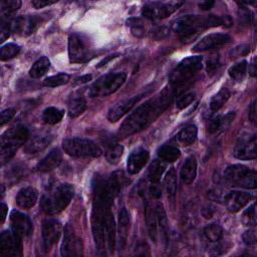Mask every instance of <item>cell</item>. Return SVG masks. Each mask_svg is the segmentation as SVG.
Wrapping results in <instances>:
<instances>
[{"mask_svg":"<svg viewBox=\"0 0 257 257\" xmlns=\"http://www.w3.org/2000/svg\"><path fill=\"white\" fill-rule=\"evenodd\" d=\"M1 11L5 15H10L16 12L21 7V1L19 0H3L0 3Z\"/></svg>","mask_w":257,"mask_h":257,"instance_id":"obj_46","label":"cell"},{"mask_svg":"<svg viewBox=\"0 0 257 257\" xmlns=\"http://www.w3.org/2000/svg\"><path fill=\"white\" fill-rule=\"evenodd\" d=\"M118 55V53H114V54H110V55H108V56H106L105 58H103L98 64H97V67H101V66H103V65H105L108 61H110L111 59H113V58H115L116 56Z\"/></svg>","mask_w":257,"mask_h":257,"instance_id":"obj_60","label":"cell"},{"mask_svg":"<svg viewBox=\"0 0 257 257\" xmlns=\"http://www.w3.org/2000/svg\"><path fill=\"white\" fill-rule=\"evenodd\" d=\"M256 137L245 134L239 137L234 149V156L239 160H253L256 158Z\"/></svg>","mask_w":257,"mask_h":257,"instance_id":"obj_12","label":"cell"},{"mask_svg":"<svg viewBox=\"0 0 257 257\" xmlns=\"http://www.w3.org/2000/svg\"><path fill=\"white\" fill-rule=\"evenodd\" d=\"M29 132L24 125H15L3 133L0 139V160L1 165L8 163L16 151L26 142Z\"/></svg>","mask_w":257,"mask_h":257,"instance_id":"obj_2","label":"cell"},{"mask_svg":"<svg viewBox=\"0 0 257 257\" xmlns=\"http://www.w3.org/2000/svg\"><path fill=\"white\" fill-rule=\"evenodd\" d=\"M232 24H233V20H232L231 16H229V15L222 16V25H224L226 27H230Z\"/></svg>","mask_w":257,"mask_h":257,"instance_id":"obj_61","label":"cell"},{"mask_svg":"<svg viewBox=\"0 0 257 257\" xmlns=\"http://www.w3.org/2000/svg\"><path fill=\"white\" fill-rule=\"evenodd\" d=\"M105 238H106L108 250L110 252H113L114 246H115V225H114V219L111 211H109L106 216Z\"/></svg>","mask_w":257,"mask_h":257,"instance_id":"obj_31","label":"cell"},{"mask_svg":"<svg viewBox=\"0 0 257 257\" xmlns=\"http://www.w3.org/2000/svg\"><path fill=\"white\" fill-rule=\"evenodd\" d=\"M10 223L11 230L20 237H27L33 231L32 222L29 217L18 211H12L10 215Z\"/></svg>","mask_w":257,"mask_h":257,"instance_id":"obj_18","label":"cell"},{"mask_svg":"<svg viewBox=\"0 0 257 257\" xmlns=\"http://www.w3.org/2000/svg\"><path fill=\"white\" fill-rule=\"evenodd\" d=\"M62 232V226L60 222L54 219H48L43 222L42 225V239L44 249L48 251L59 240Z\"/></svg>","mask_w":257,"mask_h":257,"instance_id":"obj_15","label":"cell"},{"mask_svg":"<svg viewBox=\"0 0 257 257\" xmlns=\"http://www.w3.org/2000/svg\"><path fill=\"white\" fill-rule=\"evenodd\" d=\"M206 28L205 17L192 14L181 16L172 23V29L180 36L182 42L185 43L194 40Z\"/></svg>","mask_w":257,"mask_h":257,"instance_id":"obj_4","label":"cell"},{"mask_svg":"<svg viewBox=\"0 0 257 257\" xmlns=\"http://www.w3.org/2000/svg\"><path fill=\"white\" fill-rule=\"evenodd\" d=\"M40 20L36 16H20L11 23V30L23 36L32 34L39 26Z\"/></svg>","mask_w":257,"mask_h":257,"instance_id":"obj_17","label":"cell"},{"mask_svg":"<svg viewBox=\"0 0 257 257\" xmlns=\"http://www.w3.org/2000/svg\"><path fill=\"white\" fill-rule=\"evenodd\" d=\"M197 134V126L195 124H188L178 133L177 139L183 146H190L196 141Z\"/></svg>","mask_w":257,"mask_h":257,"instance_id":"obj_30","label":"cell"},{"mask_svg":"<svg viewBox=\"0 0 257 257\" xmlns=\"http://www.w3.org/2000/svg\"><path fill=\"white\" fill-rule=\"evenodd\" d=\"M231 41V37L224 33H212L203 37L198 43H196L192 49L194 52H201L210 49L217 48Z\"/></svg>","mask_w":257,"mask_h":257,"instance_id":"obj_16","label":"cell"},{"mask_svg":"<svg viewBox=\"0 0 257 257\" xmlns=\"http://www.w3.org/2000/svg\"><path fill=\"white\" fill-rule=\"evenodd\" d=\"M57 1H52V0H33L31 2V4L35 7V8H43L45 6L51 5L56 3Z\"/></svg>","mask_w":257,"mask_h":257,"instance_id":"obj_55","label":"cell"},{"mask_svg":"<svg viewBox=\"0 0 257 257\" xmlns=\"http://www.w3.org/2000/svg\"><path fill=\"white\" fill-rule=\"evenodd\" d=\"M64 111L57 107H47L42 112V120L47 124H55L59 122L63 117Z\"/></svg>","mask_w":257,"mask_h":257,"instance_id":"obj_37","label":"cell"},{"mask_svg":"<svg viewBox=\"0 0 257 257\" xmlns=\"http://www.w3.org/2000/svg\"><path fill=\"white\" fill-rule=\"evenodd\" d=\"M195 92H186V93H183L182 95H180L177 99V107L180 108V109H183L185 108L186 106H188L189 104H191L193 102V100L195 99Z\"/></svg>","mask_w":257,"mask_h":257,"instance_id":"obj_48","label":"cell"},{"mask_svg":"<svg viewBox=\"0 0 257 257\" xmlns=\"http://www.w3.org/2000/svg\"><path fill=\"white\" fill-rule=\"evenodd\" d=\"M64 152L73 158H96L102 154L101 149L93 141L84 138H70L62 143Z\"/></svg>","mask_w":257,"mask_h":257,"instance_id":"obj_6","label":"cell"},{"mask_svg":"<svg viewBox=\"0 0 257 257\" xmlns=\"http://www.w3.org/2000/svg\"><path fill=\"white\" fill-rule=\"evenodd\" d=\"M255 203H252L242 214V222L246 226H255L256 225V209Z\"/></svg>","mask_w":257,"mask_h":257,"instance_id":"obj_44","label":"cell"},{"mask_svg":"<svg viewBox=\"0 0 257 257\" xmlns=\"http://www.w3.org/2000/svg\"><path fill=\"white\" fill-rule=\"evenodd\" d=\"M68 56L70 62L73 63L86 61L90 56L87 40L79 34H71L68 38Z\"/></svg>","mask_w":257,"mask_h":257,"instance_id":"obj_10","label":"cell"},{"mask_svg":"<svg viewBox=\"0 0 257 257\" xmlns=\"http://www.w3.org/2000/svg\"><path fill=\"white\" fill-rule=\"evenodd\" d=\"M243 242L245 243V245L247 246H255L256 244V233L254 230H249L246 231L243 236Z\"/></svg>","mask_w":257,"mask_h":257,"instance_id":"obj_52","label":"cell"},{"mask_svg":"<svg viewBox=\"0 0 257 257\" xmlns=\"http://www.w3.org/2000/svg\"><path fill=\"white\" fill-rule=\"evenodd\" d=\"M175 90L176 88L172 85L170 88L166 87L157 96L138 106L120 125L118 136L126 138L148 127L171 104L176 93Z\"/></svg>","mask_w":257,"mask_h":257,"instance_id":"obj_1","label":"cell"},{"mask_svg":"<svg viewBox=\"0 0 257 257\" xmlns=\"http://www.w3.org/2000/svg\"><path fill=\"white\" fill-rule=\"evenodd\" d=\"M50 67V61L47 57H41L34 62L29 70V74L32 78H39L44 75Z\"/></svg>","mask_w":257,"mask_h":257,"instance_id":"obj_36","label":"cell"},{"mask_svg":"<svg viewBox=\"0 0 257 257\" xmlns=\"http://www.w3.org/2000/svg\"><path fill=\"white\" fill-rule=\"evenodd\" d=\"M238 21L242 25H250L253 21V14L248 7L241 5L238 9Z\"/></svg>","mask_w":257,"mask_h":257,"instance_id":"obj_47","label":"cell"},{"mask_svg":"<svg viewBox=\"0 0 257 257\" xmlns=\"http://www.w3.org/2000/svg\"><path fill=\"white\" fill-rule=\"evenodd\" d=\"M53 137L51 135H39L34 138H32L24 147V151L26 154L34 155L38 154L39 152H42L44 149H46L50 143L52 142Z\"/></svg>","mask_w":257,"mask_h":257,"instance_id":"obj_21","label":"cell"},{"mask_svg":"<svg viewBox=\"0 0 257 257\" xmlns=\"http://www.w3.org/2000/svg\"><path fill=\"white\" fill-rule=\"evenodd\" d=\"M62 155L58 149H53L50 151L38 164L36 165V170L38 172H49L55 169L61 162Z\"/></svg>","mask_w":257,"mask_h":257,"instance_id":"obj_23","label":"cell"},{"mask_svg":"<svg viewBox=\"0 0 257 257\" xmlns=\"http://www.w3.org/2000/svg\"><path fill=\"white\" fill-rule=\"evenodd\" d=\"M38 198L37 191L32 187H25L21 189L16 196V203L22 209H30L32 208Z\"/></svg>","mask_w":257,"mask_h":257,"instance_id":"obj_22","label":"cell"},{"mask_svg":"<svg viewBox=\"0 0 257 257\" xmlns=\"http://www.w3.org/2000/svg\"><path fill=\"white\" fill-rule=\"evenodd\" d=\"M256 172L243 165L229 166L224 172V180L231 187L255 189L257 186Z\"/></svg>","mask_w":257,"mask_h":257,"instance_id":"obj_5","label":"cell"},{"mask_svg":"<svg viewBox=\"0 0 257 257\" xmlns=\"http://www.w3.org/2000/svg\"><path fill=\"white\" fill-rule=\"evenodd\" d=\"M11 24H8L7 22L1 21V28H0V42L3 43L10 35L11 32Z\"/></svg>","mask_w":257,"mask_h":257,"instance_id":"obj_53","label":"cell"},{"mask_svg":"<svg viewBox=\"0 0 257 257\" xmlns=\"http://www.w3.org/2000/svg\"><path fill=\"white\" fill-rule=\"evenodd\" d=\"M20 51V47L14 43H8L1 47V60H7L16 56Z\"/></svg>","mask_w":257,"mask_h":257,"instance_id":"obj_45","label":"cell"},{"mask_svg":"<svg viewBox=\"0 0 257 257\" xmlns=\"http://www.w3.org/2000/svg\"><path fill=\"white\" fill-rule=\"evenodd\" d=\"M229 97H230V91L226 87L221 88L212 97V99L209 103V109H210L211 113H215L216 111H218L226 103V101L229 99Z\"/></svg>","mask_w":257,"mask_h":257,"instance_id":"obj_35","label":"cell"},{"mask_svg":"<svg viewBox=\"0 0 257 257\" xmlns=\"http://www.w3.org/2000/svg\"><path fill=\"white\" fill-rule=\"evenodd\" d=\"M126 25L131 28V31L135 36L143 37L145 35V24L142 19L132 17L126 20Z\"/></svg>","mask_w":257,"mask_h":257,"instance_id":"obj_42","label":"cell"},{"mask_svg":"<svg viewBox=\"0 0 257 257\" xmlns=\"http://www.w3.org/2000/svg\"><path fill=\"white\" fill-rule=\"evenodd\" d=\"M103 146L105 147V157L109 164L115 165L120 160L122 153H123V147L116 143L115 140H108L107 138L103 141Z\"/></svg>","mask_w":257,"mask_h":257,"instance_id":"obj_25","label":"cell"},{"mask_svg":"<svg viewBox=\"0 0 257 257\" xmlns=\"http://www.w3.org/2000/svg\"><path fill=\"white\" fill-rule=\"evenodd\" d=\"M253 196L246 192L240 191H231L222 194L221 201L226 206L227 210L231 213H236L240 211L244 206H246L251 200Z\"/></svg>","mask_w":257,"mask_h":257,"instance_id":"obj_13","label":"cell"},{"mask_svg":"<svg viewBox=\"0 0 257 257\" xmlns=\"http://www.w3.org/2000/svg\"><path fill=\"white\" fill-rule=\"evenodd\" d=\"M159 158L166 163H173L181 157V152L177 147L171 145H164L158 150Z\"/></svg>","mask_w":257,"mask_h":257,"instance_id":"obj_34","label":"cell"},{"mask_svg":"<svg viewBox=\"0 0 257 257\" xmlns=\"http://www.w3.org/2000/svg\"><path fill=\"white\" fill-rule=\"evenodd\" d=\"M68 115L70 117H76L80 115L86 109V100L84 96L76 91L72 93L68 99Z\"/></svg>","mask_w":257,"mask_h":257,"instance_id":"obj_24","label":"cell"},{"mask_svg":"<svg viewBox=\"0 0 257 257\" xmlns=\"http://www.w3.org/2000/svg\"><path fill=\"white\" fill-rule=\"evenodd\" d=\"M215 2L212 1V0H209V1H202L199 3V7L202 9V10H210L213 6H214Z\"/></svg>","mask_w":257,"mask_h":257,"instance_id":"obj_58","label":"cell"},{"mask_svg":"<svg viewBox=\"0 0 257 257\" xmlns=\"http://www.w3.org/2000/svg\"><path fill=\"white\" fill-rule=\"evenodd\" d=\"M7 206L4 204V203H1V206H0V212H1V215H0V223L3 224L4 221H5V218H6V214H7Z\"/></svg>","mask_w":257,"mask_h":257,"instance_id":"obj_59","label":"cell"},{"mask_svg":"<svg viewBox=\"0 0 257 257\" xmlns=\"http://www.w3.org/2000/svg\"><path fill=\"white\" fill-rule=\"evenodd\" d=\"M233 117H234V113H232V112L226 114L225 116H221V115L214 116L213 118H211L209 120V123H208L209 133L214 134V133H217V132L223 130V127L228 126L230 124V122L232 121Z\"/></svg>","mask_w":257,"mask_h":257,"instance_id":"obj_33","label":"cell"},{"mask_svg":"<svg viewBox=\"0 0 257 257\" xmlns=\"http://www.w3.org/2000/svg\"><path fill=\"white\" fill-rule=\"evenodd\" d=\"M130 227V215L125 208H122L119 212L118 216V241H119V249H122L126 237H127V231Z\"/></svg>","mask_w":257,"mask_h":257,"instance_id":"obj_28","label":"cell"},{"mask_svg":"<svg viewBox=\"0 0 257 257\" xmlns=\"http://www.w3.org/2000/svg\"><path fill=\"white\" fill-rule=\"evenodd\" d=\"M248 115H249V119L251 122L255 123L256 122V100L254 99L253 102L251 103L250 107H249V112H248Z\"/></svg>","mask_w":257,"mask_h":257,"instance_id":"obj_56","label":"cell"},{"mask_svg":"<svg viewBox=\"0 0 257 257\" xmlns=\"http://www.w3.org/2000/svg\"><path fill=\"white\" fill-rule=\"evenodd\" d=\"M255 66H256V64H255V58H254L252 63H251V65H250V68H249V72H250L251 76H253V77H255V75H256V68H255Z\"/></svg>","mask_w":257,"mask_h":257,"instance_id":"obj_62","label":"cell"},{"mask_svg":"<svg viewBox=\"0 0 257 257\" xmlns=\"http://www.w3.org/2000/svg\"><path fill=\"white\" fill-rule=\"evenodd\" d=\"M15 113H16V109L13 107H9V108L2 110L1 111V121H0L1 125H4L8 121H10L14 117Z\"/></svg>","mask_w":257,"mask_h":257,"instance_id":"obj_50","label":"cell"},{"mask_svg":"<svg viewBox=\"0 0 257 257\" xmlns=\"http://www.w3.org/2000/svg\"><path fill=\"white\" fill-rule=\"evenodd\" d=\"M204 235L210 242H218L223 237V230L218 224H210L205 227Z\"/></svg>","mask_w":257,"mask_h":257,"instance_id":"obj_40","label":"cell"},{"mask_svg":"<svg viewBox=\"0 0 257 257\" xmlns=\"http://www.w3.org/2000/svg\"><path fill=\"white\" fill-rule=\"evenodd\" d=\"M145 216H146V223H147L149 236L154 242H156L157 241V234H158L157 233L158 232L157 215H156V211L153 210V208L149 204L146 205Z\"/></svg>","mask_w":257,"mask_h":257,"instance_id":"obj_29","label":"cell"},{"mask_svg":"<svg viewBox=\"0 0 257 257\" xmlns=\"http://www.w3.org/2000/svg\"><path fill=\"white\" fill-rule=\"evenodd\" d=\"M69 80V75L66 73H58L56 75H52L49 76L47 78L44 79L43 84L45 86L48 87H56V86H60L63 85L65 83H67Z\"/></svg>","mask_w":257,"mask_h":257,"instance_id":"obj_43","label":"cell"},{"mask_svg":"<svg viewBox=\"0 0 257 257\" xmlns=\"http://www.w3.org/2000/svg\"><path fill=\"white\" fill-rule=\"evenodd\" d=\"M149 159H150V154L147 150L138 149L134 151L127 159V163H126L127 172L132 175L138 174L146 166Z\"/></svg>","mask_w":257,"mask_h":257,"instance_id":"obj_20","label":"cell"},{"mask_svg":"<svg viewBox=\"0 0 257 257\" xmlns=\"http://www.w3.org/2000/svg\"><path fill=\"white\" fill-rule=\"evenodd\" d=\"M165 170H166V164L163 161L155 160L151 164L149 168V173H148V177L151 185H158L160 183Z\"/></svg>","mask_w":257,"mask_h":257,"instance_id":"obj_32","label":"cell"},{"mask_svg":"<svg viewBox=\"0 0 257 257\" xmlns=\"http://www.w3.org/2000/svg\"><path fill=\"white\" fill-rule=\"evenodd\" d=\"M202 56H190L183 59L169 76L171 85L176 88L189 81L202 68Z\"/></svg>","mask_w":257,"mask_h":257,"instance_id":"obj_7","label":"cell"},{"mask_svg":"<svg viewBox=\"0 0 257 257\" xmlns=\"http://www.w3.org/2000/svg\"><path fill=\"white\" fill-rule=\"evenodd\" d=\"M62 256H80L82 255V243L81 239L78 238L73 230L67 225L64 229V237L61 245Z\"/></svg>","mask_w":257,"mask_h":257,"instance_id":"obj_14","label":"cell"},{"mask_svg":"<svg viewBox=\"0 0 257 257\" xmlns=\"http://www.w3.org/2000/svg\"><path fill=\"white\" fill-rule=\"evenodd\" d=\"M165 188L169 199L173 202L177 192V176L174 169H171L165 178Z\"/></svg>","mask_w":257,"mask_h":257,"instance_id":"obj_38","label":"cell"},{"mask_svg":"<svg viewBox=\"0 0 257 257\" xmlns=\"http://www.w3.org/2000/svg\"><path fill=\"white\" fill-rule=\"evenodd\" d=\"M92 78V75L91 74H85V75H82L80 77H77L75 80H74V84H82V83H86L88 82L89 80H91Z\"/></svg>","mask_w":257,"mask_h":257,"instance_id":"obj_57","label":"cell"},{"mask_svg":"<svg viewBox=\"0 0 257 257\" xmlns=\"http://www.w3.org/2000/svg\"><path fill=\"white\" fill-rule=\"evenodd\" d=\"M156 215H157V222L158 226L160 229V234H161V239L162 242L165 246H168L169 244V239H170V233H169V223L167 219L166 212L164 210L163 205L158 204L156 207Z\"/></svg>","mask_w":257,"mask_h":257,"instance_id":"obj_26","label":"cell"},{"mask_svg":"<svg viewBox=\"0 0 257 257\" xmlns=\"http://www.w3.org/2000/svg\"><path fill=\"white\" fill-rule=\"evenodd\" d=\"M169 32H170V29L169 27L167 26H158V27H155L151 33H150V37L154 40H162L164 38H166L168 35H169Z\"/></svg>","mask_w":257,"mask_h":257,"instance_id":"obj_49","label":"cell"},{"mask_svg":"<svg viewBox=\"0 0 257 257\" xmlns=\"http://www.w3.org/2000/svg\"><path fill=\"white\" fill-rule=\"evenodd\" d=\"M126 74L124 72H109L97 78L89 87L88 95L90 97L106 96L116 91L125 81Z\"/></svg>","mask_w":257,"mask_h":257,"instance_id":"obj_8","label":"cell"},{"mask_svg":"<svg viewBox=\"0 0 257 257\" xmlns=\"http://www.w3.org/2000/svg\"><path fill=\"white\" fill-rule=\"evenodd\" d=\"M220 65V59L218 55H212L208 58L207 60V66L206 69L208 72H213L215 71Z\"/></svg>","mask_w":257,"mask_h":257,"instance_id":"obj_51","label":"cell"},{"mask_svg":"<svg viewBox=\"0 0 257 257\" xmlns=\"http://www.w3.org/2000/svg\"><path fill=\"white\" fill-rule=\"evenodd\" d=\"M143 96H144V93L133 96L131 98H127L125 100H122V101L116 103L107 112L108 120L110 122L117 121L121 116H123L127 111H130L143 98Z\"/></svg>","mask_w":257,"mask_h":257,"instance_id":"obj_19","label":"cell"},{"mask_svg":"<svg viewBox=\"0 0 257 257\" xmlns=\"http://www.w3.org/2000/svg\"><path fill=\"white\" fill-rule=\"evenodd\" d=\"M184 4L183 1H171V2H151L145 4L142 9V14L145 18L150 20L164 19L176 10H178Z\"/></svg>","mask_w":257,"mask_h":257,"instance_id":"obj_9","label":"cell"},{"mask_svg":"<svg viewBox=\"0 0 257 257\" xmlns=\"http://www.w3.org/2000/svg\"><path fill=\"white\" fill-rule=\"evenodd\" d=\"M74 189L70 184H60L41 199V209L47 215H55L63 211L73 197Z\"/></svg>","mask_w":257,"mask_h":257,"instance_id":"obj_3","label":"cell"},{"mask_svg":"<svg viewBox=\"0 0 257 257\" xmlns=\"http://www.w3.org/2000/svg\"><path fill=\"white\" fill-rule=\"evenodd\" d=\"M125 176L123 175L122 172H114L113 174H111L110 178L107 180L109 188L111 189L112 193L114 195H117L123 188V186L125 185Z\"/></svg>","mask_w":257,"mask_h":257,"instance_id":"obj_39","label":"cell"},{"mask_svg":"<svg viewBox=\"0 0 257 257\" xmlns=\"http://www.w3.org/2000/svg\"><path fill=\"white\" fill-rule=\"evenodd\" d=\"M197 175V160L195 157L191 156L186 159L184 162L181 172H180V177L182 181L185 184H191L195 180Z\"/></svg>","mask_w":257,"mask_h":257,"instance_id":"obj_27","label":"cell"},{"mask_svg":"<svg viewBox=\"0 0 257 257\" xmlns=\"http://www.w3.org/2000/svg\"><path fill=\"white\" fill-rule=\"evenodd\" d=\"M246 70H247V61L242 60V61L232 65L229 68L228 73L232 79H234L236 81H241L245 77Z\"/></svg>","mask_w":257,"mask_h":257,"instance_id":"obj_41","label":"cell"},{"mask_svg":"<svg viewBox=\"0 0 257 257\" xmlns=\"http://www.w3.org/2000/svg\"><path fill=\"white\" fill-rule=\"evenodd\" d=\"M0 255L18 257L22 255L21 237L11 231H3L0 236Z\"/></svg>","mask_w":257,"mask_h":257,"instance_id":"obj_11","label":"cell"},{"mask_svg":"<svg viewBox=\"0 0 257 257\" xmlns=\"http://www.w3.org/2000/svg\"><path fill=\"white\" fill-rule=\"evenodd\" d=\"M249 51H250L249 45H247V44H242V45H239V46L235 47V48L231 51V55H232V57L243 56V55H246Z\"/></svg>","mask_w":257,"mask_h":257,"instance_id":"obj_54","label":"cell"}]
</instances>
